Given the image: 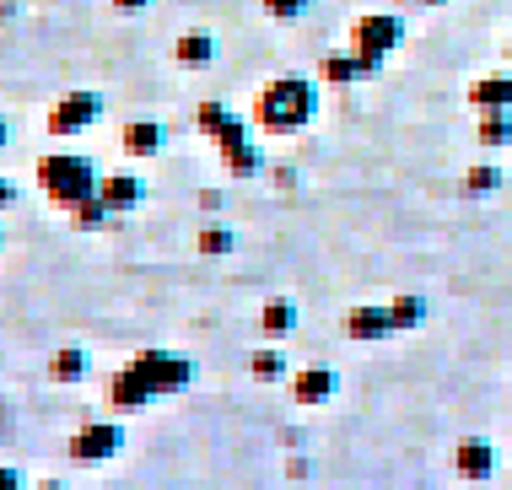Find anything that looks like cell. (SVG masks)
Returning <instances> with one entry per match:
<instances>
[{
	"label": "cell",
	"mask_w": 512,
	"mask_h": 490,
	"mask_svg": "<svg viewBox=\"0 0 512 490\" xmlns=\"http://www.w3.org/2000/svg\"><path fill=\"white\" fill-rule=\"evenodd\" d=\"M6 140H11V124H6V119H0V151H6Z\"/></svg>",
	"instance_id": "cell-29"
},
{
	"label": "cell",
	"mask_w": 512,
	"mask_h": 490,
	"mask_svg": "<svg viewBox=\"0 0 512 490\" xmlns=\"http://www.w3.org/2000/svg\"><path fill=\"white\" fill-rule=\"evenodd\" d=\"M248 372H254L259 383H275V377H286V356L281 350H254V356H248Z\"/></svg>",
	"instance_id": "cell-22"
},
{
	"label": "cell",
	"mask_w": 512,
	"mask_h": 490,
	"mask_svg": "<svg viewBox=\"0 0 512 490\" xmlns=\"http://www.w3.org/2000/svg\"><path fill=\"white\" fill-rule=\"evenodd\" d=\"M469 108H475V114L512 108V70H507V76H480L475 87H469Z\"/></svg>",
	"instance_id": "cell-15"
},
{
	"label": "cell",
	"mask_w": 512,
	"mask_h": 490,
	"mask_svg": "<svg viewBox=\"0 0 512 490\" xmlns=\"http://www.w3.org/2000/svg\"><path fill=\"white\" fill-rule=\"evenodd\" d=\"M502 189V167H491V162H480V167H469L464 173V194L469 200H486V194Z\"/></svg>",
	"instance_id": "cell-20"
},
{
	"label": "cell",
	"mask_w": 512,
	"mask_h": 490,
	"mask_svg": "<svg viewBox=\"0 0 512 490\" xmlns=\"http://www.w3.org/2000/svg\"><path fill=\"white\" fill-rule=\"evenodd\" d=\"M313 119H318V87L308 76H275L254 97V124L265 135H292Z\"/></svg>",
	"instance_id": "cell-1"
},
{
	"label": "cell",
	"mask_w": 512,
	"mask_h": 490,
	"mask_svg": "<svg viewBox=\"0 0 512 490\" xmlns=\"http://www.w3.org/2000/svg\"><path fill=\"white\" fill-rule=\"evenodd\" d=\"M130 367L151 394H178V388H189V377H195V361H189L184 350H141Z\"/></svg>",
	"instance_id": "cell-4"
},
{
	"label": "cell",
	"mask_w": 512,
	"mask_h": 490,
	"mask_svg": "<svg viewBox=\"0 0 512 490\" xmlns=\"http://www.w3.org/2000/svg\"><path fill=\"white\" fill-rule=\"evenodd\" d=\"M475 119H480V146H507L512 140V108H491V114Z\"/></svg>",
	"instance_id": "cell-19"
},
{
	"label": "cell",
	"mask_w": 512,
	"mask_h": 490,
	"mask_svg": "<svg viewBox=\"0 0 512 490\" xmlns=\"http://www.w3.org/2000/svg\"><path fill=\"white\" fill-rule=\"evenodd\" d=\"M378 60H367L362 49H335L324 60V81H335V87H351V81H367V76H378Z\"/></svg>",
	"instance_id": "cell-11"
},
{
	"label": "cell",
	"mask_w": 512,
	"mask_h": 490,
	"mask_svg": "<svg viewBox=\"0 0 512 490\" xmlns=\"http://www.w3.org/2000/svg\"><path fill=\"white\" fill-rule=\"evenodd\" d=\"M49 377H54V383H81V377H87V350H81V345H65V350H54V361H49Z\"/></svg>",
	"instance_id": "cell-18"
},
{
	"label": "cell",
	"mask_w": 512,
	"mask_h": 490,
	"mask_svg": "<svg viewBox=\"0 0 512 490\" xmlns=\"http://www.w3.org/2000/svg\"><path fill=\"white\" fill-rule=\"evenodd\" d=\"M98 119H103V92H92V87H76V92H65L60 103L49 108V135H54V140H65V135H81V130H92Z\"/></svg>",
	"instance_id": "cell-6"
},
{
	"label": "cell",
	"mask_w": 512,
	"mask_h": 490,
	"mask_svg": "<svg viewBox=\"0 0 512 490\" xmlns=\"http://www.w3.org/2000/svg\"><path fill=\"white\" fill-rule=\"evenodd\" d=\"M292 394H297V404H329L340 394V372L335 367H302L292 377Z\"/></svg>",
	"instance_id": "cell-12"
},
{
	"label": "cell",
	"mask_w": 512,
	"mask_h": 490,
	"mask_svg": "<svg viewBox=\"0 0 512 490\" xmlns=\"http://www.w3.org/2000/svg\"><path fill=\"white\" fill-rule=\"evenodd\" d=\"M124 447V426L119 420H87V426L71 437V458L81 464H103V458H114Z\"/></svg>",
	"instance_id": "cell-7"
},
{
	"label": "cell",
	"mask_w": 512,
	"mask_h": 490,
	"mask_svg": "<svg viewBox=\"0 0 512 490\" xmlns=\"http://www.w3.org/2000/svg\"><path fill=\"white\" fill-rule=\"evenodd\" d=\"M200 135H211L216 146H221V157H227V173L232 178H254V173H265V151L254 146V135H248V124L232 114V108H221V103H200Z\"/></svg>",
	"instance_id": "cell-2"
},
{
	"label": "cell",
	"mask_w": 512,
	"mask_h": 490,
	"mask_svg": "<svg viewBox=\"0 0 512 490\" xmlns=\"http://www.w3.org/2000/svg\"><path fill=\"white\" fill-rule=\"evenodd\" d=\"M265 11L275 22H297L302 11H308V0H265Z\"/></svg>",
	"instance_id": "cell-25"
},
{
	"label": "cell",
	"mask_w": 512,
	"mask_h": 490,
	"mask_svg": "<svg viewBox=\"0 0 512 490\" xmlns=\"http://www.w3.org/2000/svg\"><path fill=\"white\" fill-rule=\"evenodd\" d=\"M98 200L114 210V216H124V210H135V205L146 200V184L135 173H108L103 184H98Z\"/></svg>",
	"instance_id": "cell-13"
},
{
	"label": "cell",
	"mask_w": 512,
	"mask_h": 490,
	"mask_svg": "<svg viewBox=\"0 0 512 490\" xmlns=\"http://www.w3.org/2000/svg\"><path fill=\"white\" fill-rule=\"evenodd\" d=\"M11 200H17V184H11V178H0V210H6Z\"/></svg>",
	"instance_id": "cell-26"
},
{
	"label": "cell",
	"mask_w": 512,
	"mask_h": 490,
	"mask_svg": "<svg viewBox=\"0 0 512 490\" xmlns=\"http://www.w3.org/2000/svg\"><path fill=\"white\" fill-rule=\"evenodd\" d=\"M232 248H238V237H232V227H221V221H211V227L200 232V254H232Z\"/></svg>",
	"instance_id": "cell-24"
},
{
	"label": "cell",
	"mask_w": 512,
	"mask_h": 490,
	"mask_svg": "<svg viewBox=\"0 0 512 490\" xmlns=\"http://www.w3.org/2000/svg\"><path fill=\"white\" fill-rule=\"evenodd\" d=\"M405 44V17H389V11H367V17H356L351 27V49H362L367 60H389V54Z\"/></svg>",
	"instance_id": "cell-5"
},
{
	"label": "cell",
	"mask_w": 512,
	"mask_h": 490,
	"mask_svg": "<svg viewBox=\"0 0 512 490\" xmlns=\"http://www.w3.org/2000/svg\"><path fill=\"white\" fill-rule=\"evenodd\" d=\"M340 334H345V340L372 345V340H389V334H399V324H394L389 302H383V307H351V313L340 318Z\"/></svg>",
	"instance_id": "cell-8"
},
{
	"label": "cell",
	"mask_w": 512,
	"mask_h": 490,
	"mask_svg": "<svg viewBox=\"0 0 512 490\" xmlns=\"http://www.w3.org/2000/svg\"><path fill=\"white\" fill-rule=\"evenodd\" d=\"M173 60L184 65V70H205V65L216 60V38H211V33H178Z\"/></svg>",
	"instance_id": "cell-16"
},
{
	"label": "cell",
	"mask_w": 512,
	"mask_h": 490,
	"mask_svg": "<svg viewBox=\"0 0 512 490\" xmlns=\"http://www.w3.org/2000/svg\"><path fill=\"white\" fill-rule=\"evenodd\" d=\"M507 65H512V44H507Z\"/></svg>",
	"instance_id": "cell-31"
},
{
	"label": "cell",
	"mask_w": 512,
	"mask_h": 490,
	"mask_svg": "<svg viewBox=\"0 0 512 490\" xmlns=\"http://www.w3.org/2000/svg\"><path fill=\"white\" fill-rule=\"evenodd\" d=\"M421 6H448V0H421Z\"/></svg>",
	"instance_id": "cell-30"
},
{
	"label": "cell",
	"mask_w": 512,
	"mask_h": 490,
	"mask_svg": "<svg viewBox=\"0 0 512 490\" xmlns=\"http://www.w3.org/2000/svg\"><path fill=\"white\" fill-rule=\"evenodd\" d=\"M151 0H114V11H146Z\"/></svg>",
	"instance_id": "cell-28"
},
{
	"label": "cell",
	"mask_w": 512,
	"mask_h": 490,
	"mask_svg": "<svg viewBox=\"0 0 512 490\" xmlns=\"http://www.w3.org/2000/svg\"><path fill=\"white\" fill-rule=\"evenodd\" d=\"M119 146H124V157H157V151L168 146V130H162L157 119H130L119 135Z\"/></svg>",
	"instance_id": "cell-14"
},
{
	"label": "cell",
	"mask_w": 512,
	"mask_h": 490,
	"mask_svg": "<svg viewBox=\"0 0 512 490\" xmlns=\"http://www.w3.org/2000/svg\"><path fill=\"white\" fill-rule=\"evenodd\" d=\"M11 485H22V474L17 469H0V490H11Z\"/></svg>",
	"instance_id": "cell-27"
},
{
	"label": "cell",
	"mask_w": 512,
	"mask_h": 490,
	"mask_svg": "<svg viewBox=\"0 0 512 490\" xmlns=\"http://www.w3.org/2000/svg\"><path fill=\"white\" fill-rule=\"evenodd\" d=\"M151 399H157V394L135 377V367H119L114 377H108V410H114V415H141Z\"/></svg>",
	"instance_id": "cell-9"
},
{
	"label": "cell",
	"mask_w": 512,
	"mask_h": 490,
	"mask_svg": "<svg viewBox=\"0 0 512 490\" xmlns=\"http://www.w3.org/2000/svg\"><path fill=\"white\" fill-rule=\"evenodd\" d=\"M389 313H394L399 334H405V329H421V324H426V302H421V297H394V302H389Z\"/></svg>",
	"instance_id": "cell-21"
},
{
	"label": "cell",
	"mask_w": 512,
	"mask_h": 490,
	"mask_svg": "<svg viewBox=\"0 0 512 490\" xmlns=\"http://www.w3.org/2000/svg\"><path fill=\"white\" fill-rule=\"evenodd\" d=\"M98 184H103L98 167H92V157H81V151H49V157H38V189L60 210L92 200Z\"/></svg>",
	"instance_id": "cell-3"
},
{
	"label": "cell",
	"mask_w": 512,
	"mask_h": 490,
	"mask_svg": "<svg viewBox=\"0 0 512 490\" xmlns=\"http://www.w3.org/2000/svg\"><path fill=\"white\" fill-rule=\"evenodd\" d=\"M65 216H71L76 227H87V232H92V227H103V221L114 216V210H108V205L98 200V194H92V200H81V205H71V210H65Z\"/></svg>",
	"instance_id": "cell-23"
},
{
	"label": "cell",
	"mask_w": 512,
	"mask_h": 490,
	"mask_svg": "<svg viewBox=\"0 0 512 490\" xmlns=\"http://www.w3.org/2000/svg\"><path fill=\"white\" fill-rule=\"evenodd\" d=\"M297 329V302L292 297H275L259 307V334H270V340H286V334Z\"/></svg>",
	"instance_id": "cell-17"
},
{
	"label": "cell",
	"mask_w": 512,
	"mask_h": 490,
	"mask_svg": "<svg viewBox=\"0 0 512 490\" xmlns=\"http://www.w3.org/2000/svg\"><path fill=\"white\" fill-rule=\"evenodd\" d=\"M453 469H459L464 480H491V474H496V447H491V437H464L459 447H453Z\"/></svg>",
	"instance_id": "cell-10"
}]
</instances>
